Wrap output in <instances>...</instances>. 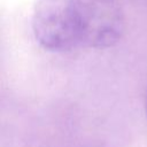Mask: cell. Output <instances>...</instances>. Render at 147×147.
<instances>
[{"instance_id":"obj_1","label":"cell","mask_w":147,"mask_h":147,"mask_svg":"<svg viewBox=\"0 0 147 147\" xmlns=\"http://www.w3.org/2000/svg\"><path fill=\"white\" fill-rule=\"evenodd\" d=\"M125 28L118 0H38L32 31L51 52L101 49L115 45Z\"/></svg>"},{"instance_id":"obj_2","label":"cell","mask_w":147,"mask_h":147,"mask_svg":"<svg viewBox=\"0 0 147 147\" xmlns=\"http://www.w3.org/2000/svg\"><path fill=\"white\" fill-rule=\"evenodd\" d=\"M146 114H147V96H146Z\"/></svg>"}]
</instances>
